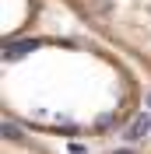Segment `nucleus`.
Here are the masks:
<instances>
[{"instance_id": "obj_1", "label": "nucleus", "mask_w": 151, "mask_h": 154, "mask_svg": "<svg viewBox=\"0 0 151 154\" xmlns=\"http://www.w3.org/2000/svg\"><path fill=\"white\" fill-rule=\"evenodd\" d=\"M151 133V116H137L130 126H127V140H144Z\"/></svg>"}, {"instance_id": "obj_2", "label": "nucleus", "mask_w": 151, "mask_h": 154, "mask_svg": "<svg viewBox=\"0 0 151 154\" xmlns=\"http://www.w3.org/2000/svg\"><path fill=\"white\" fill-rule=\"evenodd\" d=\"M4 137H7V140H14V144H21V140H25V137H21V130L14 123H4Z\"/></svg>"}, {"instance_id": "obj_3", "label": "nucleus", "mask_w": 151, "mask_h": 154, "mask_svg": "<svg viewBox=\"0 0 151 154\" xmlns=\"http://www.w3.org/2000/svg\"><path fill=\"white\" fill-rule=\"evenodd\" d=\"M113 154H133V151H130V147H120V151H113Z\"/></svg>"}, {"instance_id": "obj_4", "label": "nucleus", "mask_w": 151, "mask_h": 154, "mask_svg": "<svg viewBox=\"0 0 151 154\" xmlns=\"http://www.w3.org/2000/svg\"><path fill=\"white\" fill-rule=\"evenodd\" d=\"M144 105H148V109H151V91H148V95H144Z\"/></svg>"}]
</instances>
